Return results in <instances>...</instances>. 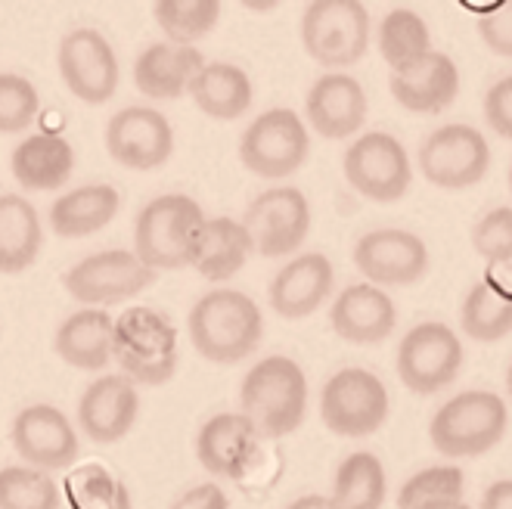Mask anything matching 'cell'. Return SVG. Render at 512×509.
<instances>
[{
  "instance_id": "1",
  "label": "cell",
  "mask_w": 512,
  "mask_h": 509,
  "mask_svg": "<svg viewBox=\"0 0 512 509\" xmlns=\"http://www.w3.org/2000/svg\"><path fill=\"white\" fill-rule=\"evenodd\" d=\"M193 348L212 364H239L264 339V317L255 298L239 289H212L190 308L187 317Z\"/></svg>"
},
{
  "instance_id": "2",
  "label": "cell",
  "mask_w": 512,
  "mask_h": 509,
  "mask_svg": "<svg viewBox=\"0 0 512 509\" xmlns=\"http://www.w3.org/2000/svg\"><path fill=\"white\" fill-rule=\"evenodd\" d=\"M239 404L258 438H286L305 423L308 376L286 354L264 357L243 376Z\"/></svg>"
},
{
  "instance_id": "3",
  "label": "cell",
  "mask_w": 512,
  "mask_h": 509,
  "mask_svg": "<svg viewBox=\"0 0 512 509\" xmlns=\"http://www.w3.org/2000/svg\"><path fill=\"white\" fill-rule=\"evenodd\" d=\"M205 224L202 205L187 193H165L146 202L134 221V255L149 271L190 267L196 236Z\"/></svg>"
},
{
  "instance_id": "4",
  "label": "cell",
  "mask_w": 512,
  "mask_h": 509,
  "mask_svg": "<svg viewBox=\"0 0 512 509\" xmlns=\"http://www.w3.org/2000/svg\"><path fill=\"white\" fill-rule=\"evenodd\" d=\"M509 426V413L494 392H463L450 398L429 423L432 447L441 457L463 460L481 457L500 444Z\"/></svg>"
},
{
  "instance_id": "5",
  "label": "cell",
  "mask_w": 512,
  "mask_h": 509,
  "mask_svg": "<svg viewBox=\"0 0 512 509\" xmlns=\"http://www.w3.org/2000/svg\"><path fill=\"white\" fill-rule=\"evenodd\" d=\"M112 357L134 385H165L177 373V329L153 308H131L115 320Z\"/></svg>"
},
{
  "instance_id": "6",
  "label": "cell",
  "mask_w": 512,
  "mask_h": 509,
  "mask_svg": "<svg viewBox=\"0 0 512 509\" xmlns=\"http://www.w3.org/2000/svg\"><path fill=\"white\" fill-rule=\"evenodd\" d=\"M301 44L314 63L345 69L370 47V13L357 0H314L301 16Z\"/></svg>"
},
{
  "instance_id": "7",
  "label": "cell",
  "mask_w": 512,
  "mask_h": 509,
  "mask_svg": "<svg viewBox=\"0 0 512 509\" xmlns=\"http://www.w3.org/2000/svg\"><path fill=\"white\" fill-rule=\"evenodd\" d=\"M320 419L342 438H367L388 419V388L364 367H345L323 385Z\"/></svg>"
},
{
  "instance_id": "8",
  "label": "cell",
  "mask_w": 512,
  "mask_h": 509,
  "mask_svg": "<svg viewBox=\"0 0 512 509\" xmlns=\"http://www.w3.org/2000/svg\"><path fill=\"white\" fill-rule=\"evenodd\" d=\"M311 137L295 109L277 106L255 115L239 140V162L264 181H280L305 165Z\"/></svg>"
},
{
  "instance_id": "9",
  "label": "cell",
  "mask_w": 512,
  "mask_h": 509,
  "mask_svg": "<svg viewBox=\"0 0 512 509\" xmlns=\"http://www.w3.org/2000/svg\"><path fill=\"white\" fill-rule=\"evenodd\" d=\"M153 283L156 271H149L128 249H106L97 255H87L63 274V286L75 302L100 311L106 305L128 302V298L146 292Z\"/></svg>"
},
{
  "instance_id": "10",
  "label": "cell",
  "mask_w": 512,
  "mask_h": 509,
  "mask_svg": "<svg viewBox=\"0 0 512 509\" xmlns=\"http://www.w3.org/2000/svg\"><path fill=\"white\" fill-rule=\"evenodd\" d=\"M345 181L370 202L388 205L407 196L413 184L410 156L398 137L385 131L360 134L345 153Z\"/></svg>"
},
{
  "instance_id": "11",
  "label": "cell",
  "mask_w": 512,
  "mask_h": 509,
  "mask_svg": "<svg viewBox=\"0 0 512 509\" xmlns=\"http://www.w3.org/2000/svg\"><path fill=\"white\" fill-rule=\"evenodd\" d=\"M252 249L264 258H286L298 252L311 230V202L295 187H274L252 199L243 221Z\"/></svg>"
},
{
  "instance_id": "12",
  "label": "cell",
  "mask_w": 512,
  "mask_h": 509,
  "mask_svg": "<svg viewBox=\"0 0 512 509\" xmlns=\"http://www.w3.org/2000/svg\"><path fill=\"white\" fill-rule=\"evenodd\" d=\"M419 168L426 181L441 190H469L485 181L491 146L472 125H444L419 146Z\"/></svg>"
},
{
  "instance_id": "13",
  "label": "cell",
  "mask_w": 512,
  "mask_h": 509,
  "mask_svg": "<svg viewBox=\"0 0 512 509\" xmlns=\"http://www.w3.org/2000/svg\"><path fill=\"white\" fill-rule=\"evenodd\" d=\"M463 370V342L444 323H419L398 345V376L416 395H435Z\"/></svg>"
},
{
  "instance_id": "14",
  "label": "cell",
  "mask_w": 512,
  "mask_h": 509,
  "mask_svg": "<svg viewBox=\"0 0 512 509\" xmlns=\"http://www.w3.org/2000/svg\"><path fill=\"white\" fill-rule=\"evenodd\" d=\"M59 75H63L72 97H78L87 106H103L118 91V56L106 35L97 28H75L63 41H59Z\"/></svg>"
},
{
  "instance_id": "15",
  "label": "cell",
  "mask_w": 512,
  "mask_h": 509,
  "mask_svg": "<svg viewBox=\"0 0 512 509\" xmlns=\"http://www.w3.org/2000/svg\"><path fill=\"white\" fill-rule=\"evenodd\" d=\"M10 438L25 466L41 469L47 475L56 469H69L81 454L72 419L53 404L22 407L13 419Z\"/></svg>"
},
{
  "instance_id": "16",
  "label": "cell",
  "mask_w": 512,
  "mask_h": 509,
  "mask_svg": "<svg viewBox=\"0 0 512 509\" xmlns=\"http://www.w3.org/2000/svg\"><path fill=\"white\" fill-rule=\"evenodd\" d=\"M109 156L128 171H156L174 153L171 122L149 106H128L115 112L106 125Z\"/></svg>"
},
{
  "instance_id": "17",
  "label": "cell",
  "mask_w": 512,
  "mask_h": 509,
  "mask_svg": "<svg viewBox=\"0 0 512 509\" xmlns=\"http://www.w3.org/2000/svg\"><path fill=\"white\" fill-rule=\"evenodd\" d=\"M354 264L370 286H410L426 277L429 249L416 233L385 227L357 239Z\"/></svg>"
},
{
  "instance_id": "18",
  "label": "cell",
  "mask_w": 512,
  "mask_h": 509,
  "mask_svg": "<svg viewBox=\"0 0 512 509\" xmlns=\"http://www.w3.org/2000/svg\"><path fill=\"white\" fill-rule=\"evenodd\" d=\"M336 271L333 261L320 252L298 255L283 264L267 286V302L283 320H305L333 295Z\"/></svg>"
},
{
  "instance_id": "19",
  "label": "cell",
  "mask_w": 512,
  "mask_h": 509,
  "mask_svg": "<svg viewBox=\"0 0 512 509\" xmlns=\"http://www.w3.org/2000/svg\"><path fill=\"white\" fill-rule=\"evenodd\" d=\"M140 413V392L131 379L118 376H100L84 388L78 401V426L81 432L97 444H115L122 441Z\"/></svg>"
},
{
  "instance_id": "20",
  "label": "cell",
  "mask_w": 512,
  "mask_h": 509,
  "mask_svg": "<svg viewBox=\"0 0 512 509\" xmlns=\"http://www.w3.org/2000/svg\"><path fill=\"white\" fill-rule=\"evenodd\" d=\"M311 128L326 140H348L367 122V91L345 72L320 75L305 97Z\"/></svg>"
},
{
  "instance_id": "21",
  "label": "cell",
  "mask_w": 512,
  "mask_h": 509,
  "mask_svg": "<svg viewBox=\"0 0 512 509\" xmlns=\"http://www.w3.org/2000/svg\"><path fill=\"white\" fill-rule=\"evenodd\" d=\"M258 432L243 413H215L196 435V460L205 472L239 482L258 457Z\"/></svg>"
},
{
  "instance_id": "22",
  "label": "cell",
  "mask_w": 512,
  "mask_h": 509,
  "mask_svg": "<svg viewBox=\"0 0 512 509\" xmlns=\"http://www.w3.org/2000/svg\"><path fill=\"white\" fill-rule=\"evenodd\" d=\"M391 97H395L407 112L435 115L444 112L460 94V69L447 53L429 50L423 59L391 72L388 78Z\"/></svg>"
},
{
  "instance_id": "23",
  "label": "cell",
  "mask_w": 512,
  "mask_h": 509,
  "mask_svg": "<svg viewBox=\"0 0 512 509\" xmlns=\"http://www.w3.org/2000/svg\"><path fill=\"white\" fill-rule=\"evenodd\" d=\"M336 336L351 345H379L385 342L398 326V311L391 295L370 283H354L339 292L329 311Z\"/></svg>"
},
{
  "instance_id": "24",
  "label": "cell",
  "mask_w": 512,
  "mask_h": 509,
  "mask_svg": "<svg viewBox=\"0 0 512 509\" xmlns=\"http://www.w3.org/2000/svg\"><path fill=\"white\" fill-rule=\"evenodd\" d=\"M205 66L199 47H180L168 41L149 44L134 63V84L149 100H177L190 91V81Z\"/></svg>"
},
{
  "instance_id": "25",
  "label": "cell",
  "mask_w": 512,
  "mask_h": 509,
  "mask_svg": "<svg viewBox=\"0 0 512 509\" xmlns=\"http://www.w3.org/2000/svg\"><path fill=\"white\" fill-rule=\"evenodd\" d=\"M112 345H115V320L112 314L100 308H81L69 314L59 323L56 339H53L59 361L75 370H90V373L109 367Z\"/></svg>"
},
{
  "instance_id": "26",
  "label": "cell",
  "mask_w": 512,
  "mask_h": 509,
  "mask_svg": "<svg viewBox=\"0 0 512 509\" xmlns=\"http://www.w3.org/2000/svg\"><path fill=\"white\" fill-rule=\"evenodd\" d=\"M10 168L22 190L50 193L69 184L75 171V149L59 134H32L13 149Z\"/></svg>"
},
{
  "instance_id": "27",
  "label": "cell",
  "mask_w": 512,
  "mask_h": 509,
  "mask_svg": "<svg viewBox=\"0 0 512 509\" xmlns=\"http://www.w3.org/2000/svg\"><path fill=\"white\" fill-rule=\"evenodd\" d=\"M252 252V239L236 218H205L190 255V267L208 283H224L243 271Z\"/></svg>"
},
{
  "instance_id": "28",
  "label": "cell",
  "mask_w": 512,
  "mask_h": 509,
  "mask_svg": "<svg viewBox=\"0 0 512 509\" xmlns=\"http://www.w3.org/2000/svg\"><path fill=\"white\" fill-rule=\"evenodd\" d=\"M187 94L193 97L196 109L215 122H236L255 100L249 72L233 63H205L190 81Z\"/></svg>"
},
{
  "instance_id": "29",
  "label": "cell",
  "mask_w": 512,
  "mask_h": 509,
  "mask_svg": "<svg viewBox=\"0 0 512 509\" xmlns=\"http://www.w3.org/2000/svg\"><path fill=\"white\" fill-rule=\"evenodd\" d=\"M122 208V196L109 184H87L69 190L50 205V230L59 239H81L94 236L112 224Z\"/></svg>"
},
{
  "instance_id": "30",
  "label": "cell",
  "mask_w": 512,
  "mask_h": 509,
  "mask_svg": "<svg viewBox=\"0 0 512 509\" xmlns=\"http://www.w3.org/2000/svg\"><path fill=\"white\" fill-rule=\"evenodd\" d=\"M44 227L38 208L19 193L0 196V274H25L41 255Z\"/></svg>"
},
{
  "instance_id": "31",
  "label": "cell",
  "mask_w": 512,
  "mask_h": 509,
  "mask_svg": "<svg viewBox=\"0 0 512 509\" xmlns=\"http://www.w3.org/2000/svg\"><path fill=\"white\" fill-rule=\"evenodd\" d=\"M385 488V466L379 463V457L357 451L339 463L329 500L336 509H382Z\"/></svg>"
},
{
  "instance_id": "32",
  "label": "cell",
  "mask_w": 512,
  "mask_h": 509,
  "mask_svg": "<svg viewBox=\"0 0 512 509\" xmlns=\"http://www.w3.org/2000/svg\"><path fill=\"white\" fill-rule=\"evenodd\" d=\"M463 333L475 342H500L512 333V298L494 283H475L460 311Z\"/></svg>"
},
{
  "instance_id": "33",
  "label": "cell",
  "mask_w": 512,
  "mask_h": 509,
  "mask_svg": "<svg viewBox=\"0 0 512 509\" xmlns=\"http://www.w3.org/2000/svg\"><path fill=\"white\" fill-rule=\"evenodd\" d=\"M432 50V38H429V25L426 19L413 13V10H391L382 25H379V53L391 66V72H398L416 59H423Z\"/></svg>"
},
{
  "instance_id": "34",
  "label": "cell",
  "mask_w": 512,
  "mask_h": 509,
  "mask_svg": "<svg viewBox=\"0 0 512 509\" xmlns=\"http://www.w3.org/2000/svg\"><path fill=\"white\" fill-rule=\"evenodd\" d=\"M153 16L168 44L196 47V41H202L218 25L221 4L218 0H159Z\"/></svg>"
},
{
  "instance_id": "35",
  "label": "cell",
  "mask_w": 512,
  "mask_h": 509,
  "mask_svg": "<svg viewBox=\"0 0 512 509\" xmlns=\"http://www.w3.org/2000/svg\"><path fill=\"white\" fill-rule=\"evenodd\" d=\"M63 488L41 469L4 466L0 469V509H59Z\"/></svg>"
},
{
  "instance_id": "36",
  "label": "cell",
  "mask_w": 512,
  "mask_h": 509,
  "mask_svg": "<svg viewBox=\"0 0 512 509\" xmlns=\"http://www.w3.org/2000/svg\"><path fill=\"white\" fill-rule=\"evenodd\" d=\"M66 497L72 509H131V491L112 472L90 463L66 478Z\"/></svg>"
},
{
  "instance_id": "37",
  "label": "cell",
  "mask_w": 512,
  "mask_h": 509,
  "mask_svg": "<svg viewBox=\"0 0 512 509\" xmlns=\"http://www.w3.org/2000/svg\"><path fill=\"white\" fill-rule=\"evenodd\" d=\"M463 485H466V475L460 466L423 469L404 482L398 494V509H432L441 503L463 500Z\"/></svg>"
},
{
  "instance_id": "38",
  "label": "cell",
  "mask_w": 512,
  "mask_h": 509,
  "mask_svg": "<svg viewBox=\"0 0 512 509\" xmlns=\"http://www.w3.org/2000/svg\"><path fill=\"white\" fill-rule=\"evenodd\" d=\"M38 109L41 97L32 81L16 72H0V134H22L35 122Z\"/></svg>"
},
{
  "instance_id": "39",
  "label": "cell",
  "mask_w": 512,
  "mask_h": 509,
  "mask_svg": "<svg viewBox=\"0 0 512 509\" xmlns=\"http://www.w3.org/2000/svg\"><path fill=\"white\" fill-rule=\"evenodd\" d=\"M472 246L491 264H512V208H494L472 230Z\"/></svg>"
},
{
  "instance_id": "40",
  "label": "cell",
  "mask_w": 512,
  "mask_h": 509,
  "mask_svg": "<svg viewBox=\"0 0 512 509\" xmlns=\"http://www.w3.org/2000/svg\"><path fill=\"white\" fill-rule=\"evenodd\" d=\"M478 35L497 56H512V0H500L478 19Z\"/></svg>"
},
{
  "instance_id": "41",
  "label": "cell",
  "mask_w": 512,
  "mask_h": 509,
  "mask_svg": "<svg viewBox=\"0 0 512 509\" xmlns=\"http://www.w3.org/2000/svg\"><path fill=\"white\" fill-rule=\"evenodd\" d=\"M485 118L494 134L512 140V75L500 78L485 94Z\"/></svg>"
},
{
  "instance_id": "42",
  "label": "cell",
  "mask_w": 512,
  "mask_h": 509,
  "mask_svg": "<svg viewBox=\"0 0 512 509\" xmlns=\"http://www.w3.org/2000/svg\"><path fill=\"white\" fill-rule=\"evenodd\" d=\"M171 509H230V500H227L221 485L205 482V485H196V488L180 494L171 503Z\"/></svg>"
},
{
  "instance_id": "43",
  "label": "cell",
  "mask_w": 512,
  "mask_h": 509,
  "mask_svg": "<svg viewBox=\"0 0 512 509\" xmlns=\"http://www.w3.org/2000/svg\"><path fill=\"white\" fill-rule=\"evenodd\" d=\"M481 509H512V482H494L485 494H481Z\"/></svg>"
},
{
  "instance_id": "44",
  "label": "cell",
  "mask_w": 512,
  "mask_h": 509,
  "mask_svg": "<svg viewBox=\"0 0 512 509\" xmlns=\"http://www.w3.org/2000/svg\"><path fill=\"white\" fill-rule=\"evenodd\" d=\"M286 509H336V506H333V500L323 497V494H305V497L292 500Z\"/></svg>"
},
{
  "instance_id": "45",
  "label": "cell",
  "mask_w": 512,
  "mask_h": 509,
  "mask_svg": "<svg viewBox=\"0 0 512 509\" xmlns=\"http://www.w3.org/2000/svg\"><path fill=\"white\" fill-rule=\"evenodd\" d=\"M432 509H472V506L463 503V500H454V503H441V506H432Z\"/></svg>"
},
{
  "instance_id": "46",
  "label": "cell",
  "mask_w": 512,
  "mask_h": 509,
  "mask_svg": "<svg viewBox=\"0 0 512 509\" xmlns=\"http://www.w3.org/2000/svg\"><path fill=\"white\" fill-rule=\"evenodd\" d=\"M506 388H509V398H512V364H509V370H506Z\"/></svg>"
},
{
  "instance_id": "47",
  "label": "cell",
  "mask_w": 512,
  "mask_h": 509,
  "mask_svg": "<svg viewBox=\"0 0 512 509\" xmlns=\"http://www.w3.org/2000/svg\"><path fill=\"white\" fill-rule=\"evenodd\" d=\"M509 190H512V171H509Z\"/></svg>"
}]
</instances>
